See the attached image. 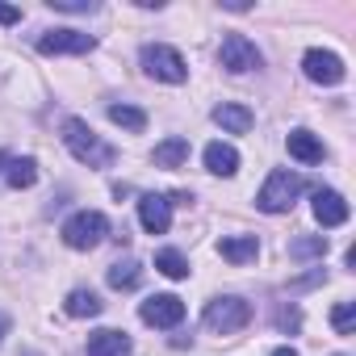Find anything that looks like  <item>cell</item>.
Returning a JSON list of instances; mask_svg holds the SVG:
<instances>
[{
  "label": "cell",
  "instance_id": "obj_1",
  "mask_svg": "<svg viewBox=\"0 0 356 356\" xmlns=\"http://www.w3.org/2000/svg\"><path fill=\"white\" fill-rule=\"evenodd\" d=\"M63 143H67V151H72L80 163H88V168H113V159H118V151H113L84 118H67V122H63Z\"/></svg>",
  "mask_w": 356,
  "mask_h": 356
},
{
  "label": "cell",
  "instance_id": "obj_2",
  "mask_svg": "<svg viewBox=\"0 0 356 356\" xmlns=\"http://www.w3.org/2000/svg\"><path fill=\"white\" fill-rule=\"evenodd\" d=\"M138 63H143V72H147L151 80H163V84H185V80H189L185 55L176 51V47H168V42H147V47L138 51Z\"/></svg>",
  "mask_w": 356,
  "mask_h": 356
},
{
  "label": "cell",
  "instance_id": "obj_3",
  "mask_svg": "<svg viewBox=\"0 0 356 356\" xmlns=\"http://www.w3.org/2000/svg\"><path fill=\"white\" fill-rule=\"evenodd\" d=\"M306 189V181L298 172H289V168H277V172H268V181H264V189L256 193V206L264 210V214H285V210H293V202H298V193Z\"/></svg>",
  "mask_w": 356,
  "mask_h": 356
},
{
  "label": "cell",
  "instance_id": "obj_4",
  "mask_svg": "<svg viewBox=\"0 0 356 356\" xmlns=\"http://www.w3.org/2000/svg\"><path fill=\"white\" fill-rule=\"evenodd\" d=\"M105 235H109V218L101 210H80L63 222V243L72 252H92Z\"/></svg>",
  "mask_w": 356,
  "mask_h": 356
},
{
  "label": "cell",
  "instance_id": "obj_5",
  "mask_svg": "<svg viewBox=\"0 0 356 356\" xmlns=\"http://www.w3.org/2000/svg\"><path fill=\"white\" fill-rule=\"evenodd\" d=\"M202 323L210 327V331H218V335H235V331H243L248 323H252V306L243 302V298H214V302H206V310H202Z\"/></svg>",
  "mask_w": 356,
  "mask_h": 356
},
{
  "label": "cell",
  "instance_id": "obj_6",
  "mask_svg": "<svg viewBox=\"0 0 356 356\" xmlns=\"http://www.w3.org/2000/svg\"><path fill=\"white\" fill-rule=\"evenodd\" d=\"M302 72H306V80H314V84H323V88H335V84H343V76H348L343 59H339L335 51H318V47L302 55Z\"/></svg>",
  "mask_w": 356,
  "mask_h": 356
},
{
  "label": "cell",
  "instance_id": "obj_7",
  "mask_svg": "<svg viewBox=\"0 0 356 356\" xmlns=\"http://www.w3.org/2000/svg\"><path fill=\"white\" fill-rule=\"evenodd\" d=\"M218 59H222V67H227V72H235V76L256 72V67L264 63V59H260V51H256V42H252L248 34H227V38H222Z\"/></svg>",
  "mask_w": 356,
  "mask_h": 356
},
{
  "label": "cell",
  "instance_id": "obj_8",
  "mask_svg": "<svg viewBox=\"0 0 356 356\" xmlns=\"http://www.w3.org/2000/svg\"><path fill=\"white\" fill-rule=\"evenodd\" d=\"M138 318L147 327H176L185 318V302L176 298V293H151L143 306H138Z\"/></svg>",
  "mask_w": 356,
  "mask_h": 356
},
{
  "label": "cell",
  "instance_id": "obj_9",
  "mask_svg": "<svg viewBox=\"0 0 356 356\" xmlns=\"http://www.w3.org/2000/svg\"><path fill=\"white\" fill-rule=\"evenodd\" d=\"M97 47L92 34H80V30H47L38 38V51L42 55H88Z\"/></svg>",
  "mask_w": 356,
  "mask_h": 356
},
{
  "label": "cell",
  "instance_id": "obj_10",
  "mask_svg": "<svg viewBox=\"0 0 356 356\" xmlns=\"http://www.w3.org/2000/svg\"><path fill=\"white\" fill-rule=\"evenodd\" d=\"M138 222L147 235H163L172 227V197L163 193H143L138 197Z\"/></svg>",
  "mask_w": 356,
  "mask_h": 356
},
{
  "label": "cell",
  "instance_id": "obj_11",
  "mask_svg": "<svg viewBox=\"0 0 356 356\" xmlns=\"http://www.w3.org/2000/svg\"><path fill=\"white\" fill-rule=\"evenodd\" d=\"M314 218H318V227H343V222H348V202H343V193L318 189V193H314Z\"/></svg>",
  "mask_w": 356,
  "mask_h": 356
},
{
  "label": "cell",
  "instance_id": "obj_12",
  "mask_svg": "<svg viewBox=\"0 0 356 356\" xmlns=\"http://www.w3.org/2000/svg\"><path fill=\"white\" fill-rule=\"evenodd\" d=\"M134 343L126 331H113V327H101L88 335V356H130Z\"/></svg>",
  "mask_w": 356,
  "mask_h": 356
},
{
  "label": "cell",
  "instance_id": "obj_13",
  "mask_svg": "<svg viewBox=\"0 0 356 356\" xmlns=\"http://www.w3.org/2000/svg\"><path fill=\"white\" fill-rule=\"evenodd\" d=\"M285 147H289V155L298 159V163H323V143H318V134H310V130H289V138H285Z\"/></svg>",
  "mask_w": 356,
  "mask_h": 356
},
{
  "label": "cell",
  "instance_id": "obj_14",
  "mask_svg": "<svg viewBox=\"0 0 356 356\" xmlns=\"http://www.w3.org/2000/svg\"><path fill=\"white\" fill-rule=\"evenodd\" d=\"M214 122H218V126H222L227 134H248L256 118H252V109H248V105H235V101H222V105L214 109Z\"/></svg>",
  "mask_w": 356,
  "mask_h": 356
},
{
  "label": "cell",
  "instance_id": "obj_15",
  "mask_svg": "<svg viewBox=\"0 0 356 356\" xmlns=\"http://www.w3.org/2000/svg\"><path fill=\"white\" fill-rule=\"evenodd\" d=\"M202 159H206V168H210L214 176H235V172H239V151H235L231 143H210Z\"/></svg>",
  "mask_w": 356,
  "mask_h": 356
},
{
  "label": "cell",
  "instance_id": "obj_16",
  "mask_svg": "<svg viewBox=\"0 0 356 356\" xmlns=\"http://www.w3.org/2000/svg\"><path fill=\"white\" fill-rule=\"evenodd\" d=\"M218 252H222V260H231V264H252V260L260 256V239H256V235H231V239L218 243Z\"/></svg>",
  "mask_w": 356,
  "mask_h": 356
},
{
  "label": "cell",
  "instance_id": "obj_17",
  "mask_svg": "<svg viewBox=\"0 0 356 356\" xmlns=\"http://www.w3.org/2000/svg\"><path fill=\"white\" fill-rule=\"evenodd\" d=\"M155 168H181L185 159H189V138H181V134H172V138H163L159 147H155Z\"/></svg>",
  "mask_w": 356,
  "mask_h": 356
},
{
  "label": "cell",
  "instance_id": "obj_18",
  "mask_svg": "<svg viewBox=\"0 0 356 356\" xmlns=\"http://www.w3.org/2000/svg\"><path fill=\"white\" fill-rule=\"evenodd\" d=\"M63 310H67L72 318H97V314L105 310V302H101L92 289H72L67 302H63Z\"/></svg>",
  "mask_w": 356,
  "mask_h": 356
},
{
  "label": "cell",
  "instance_id": "obj_19",
  "mask_svg": "<svg viewBox=\"0 0 356 356\" xmlns=\"http://www.w3.org/2000/svg\"><path fill=\"white\" fill-rule=\"evenodd\" d=\"M5 181H9V189H34V185H38V163H34L30 155H22V159H9V168H5Z\"/></svg>",
  "mask_w": 356,
  "mask_h": 356
},
{
  "label": "cell",
  "instance_id": "obj_20",
  "mask_svg": "<svg viewBox=\"0 0 356 356\" xmlns=\"http://www.w3.org/2000/svg\"><path fill=\"white\" fill-rule=\"evenodd\" d=\"M105 281H109V289H134V285L143 281V264H138V260H118V264L105 273Z\"/></svg>",
  "mask_w": 356,
  "mask_h": 356
},
{
  "label": "cell",
  "instance_id": "obj_21",
  "mask_svg": "<svg viewBox=\"0 0 356 356\" xmlns=\"http://www.w3.org/2000/svg\"><path fill=\"white\" fill-rule=\"evenodd\" d=\"M155 268L163 273V277H172V281H185L189 277V260L176 252V248H163V252H155Z\"/></svg>",
  "mask_w": 356,
  "mask_h": 356
},
{
  "label": "cell",
  "instance_id": "obj_22",
  "mask_svg": "<svg viewBox=\"0 0 356 356\" xmlns=\"http://www.w3.org/2000/svg\"><path fill=\"white\" fill-rule=\"evenodd\" d=\"M109 122L122 126V130H130V134H143L147 130V113L134 109V105H109Z\"/></svg>",
  "mask_w": 356,
  "mask_h": 356
},
{
  "label": "cell",
  "instance_id": "obj_23",
  "mask_svg": "<svg viewBox=\"0 0 356 356\" xmlns=\"http://www.w3.org/2000/svg\"><path fill=\"white\" fill-rule=\"evenodd\" d=\"M289 256L293 260H323L327 256V235H302V239H293Z\"/></svg>",
  "mask_w": 356,
  "mask_h": 356
},
{
  "label": "cell",
  "instance_id": "obj_24",
  "mask_svg": "<svg viewBox=\"0 0 356 356\" xmlns=\"http://www.w3.org/2000/svg\"><path fill=\"white\" fill-rule=\"evenodd\" d=\"M331 327H335L339 335H352V327H356V306H352V302H339V306L331 310Z\"/></svg>",
  "mask_w": 356,
  "mask_h": 356
},
{
  "label": "cell",
  "instance_id": "obj_25",
  "mask_svg": "<svg viewBox=\"0 0 356 356\" xmlns=\"http://www.w3.org/2000/svg\"><path fill=\"white\" fill-rule=\"evenodd\" d=\"M277 327H281V331H298V327H302V314H298L293 306H281V310H277Z\"/></svg>",
  "mask_w": 356,
  "mask_h": 356
},
{
  "label": "cell",
  "instance_id": "obj_26",
  "mask_svg": "<svg viewBox=\"0 0 356 356\" xmlns=\"http://www.w3.org/2000/svg\"><path fill=\"white\" fill-rule=\"evenodd\" d=\"M323 277H327V273H323V268H314L310 277H298V281H289V293H298V289H310V285H318Z\"/></svg>",
  "mask_w": 356,
  "mask_h": 356
},
{
  "label": "cell",
  "instance_id": "obj_27",
  "mask_svg": "<svg viewBox=\"0 0 356 356\" xmlns=\"http://www.w3.org/2000/svg\"><path fill=\"white\" fill-rule=\"evenodd\" d=\"M51 5L63 13H84V9H92V0H51Z\"/></svg>",
  "mask_w": 356,
  "mask_h": 356
},
{
  "label": "cell",
  "instance_id": "obj_28",
  "mask_svg": "<svg viewBox=\"0 0 356 356\" xmlns=\"http://www.w3.org/2000/svg\"><path fill=\"white\" fill-rule=\"evenodd\" d=\"M22 22V9L17 5H0V26H17Z\"/></svg>",
  "mask_w": 356,
  "mask_h": 356
},
{
  "label": "cell",
  "instance_id": "obj_29",
  "mask_svg": "<svg viewBox=\"0 0 356 356\" xmlns=\"http://www.w3.org/2000/svg\"><path fill=\"white\" fill-rule=\"evenodd\" d=\"M268 356H298V352H293V348L285 343V348H277V352H268Z\"/></svg>",
  "mask_w": 356,
  "mask_h": 356
},
{
  "label": "cell",
  "instance_id": "obj_30",
  "mask_svg": "<svg viewBox=\"0 0 356 356\" xmlns=\"http://www.w3.org/2000/svg\"><path fill=\"white\" fill-rule=\"evenodd\" d=\"M5 331H9V318H5V314H0V339H5Z\"/></svg>",
  "mask_w": 356,
  "mask_h": 356
},
{
  "label": "cell",
  "instance_id": "obj_31",
  "mask_svg": "<svg viewBox=\"0 0 356 356\" xmlns=\"http://www.w3.org/2000/svg\"><path fill=\"white\" fill-rule=\"evenodd\" d=\"M9 159H13V155H5V151H0V172H5V163H9Z\"/></svg>",
  "mask_w": 356,
  "mask_h": 356
}]
</instances>
